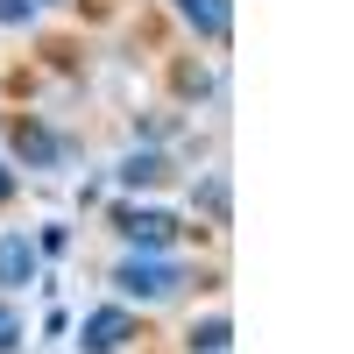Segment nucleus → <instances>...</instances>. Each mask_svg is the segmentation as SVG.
I'll list each match as a JSON object with an SVG mask.
<instances>
[{
    "label": "nucleus",
    "mask_w": 354,
    "mask_h": 354,
    "mask_svg": "<svg viewBox=\"0 0 354 354\" xmlns=\"http://www.w3.org/2000/svg\"><path fill=\"white\" fill-rule=\"evenodd\" d=\"M177 15H185L205 43H227V28H234V8H227V0H177Z\"/></svg>",
    "instance_id": "20e7f679"
},
{
    "label": "nucleus",
    "mask_w": 354,
    "mask_h": 354,
    "mask_svg": "<svg viewBox=\"0 0 354 354\" xmlns=\"http://www.w3.org/2000/svg\"><path fill=\"white\" fill-rule=\"evenodd\" d=\"M156 177H163V156L156 149H142V156L121 163V185H156Z\"/></svg>",
    "instance_id": "0eeeda50"
},
{
    "label": "nucleus",
    "mask_w": 354,
    "mask_h": 354,
    "mask_svg": "<svg viewBox=\"0 0 354 354\" xmlns=\"http://www.w3.org/2000/svg\"><path fill=\"white\" fill-rule=\"evenodd\" d=\"M15 149H21L28 163H50V156H57V142H50L43 128H15Z\"/></svg>",
    "instance_id": "6e6552de"
},
{
    "label": "nucleus",
    "mask_w": 354,
    "mask_h": 354,
    "mask_svg": "<svg viewBox=\"0 0 354 354\" xmlns=\"http://www.w3.org/2000/svg\"><path fill=\"white\" fill-rule=\"evenodd\" d=\"M28 15H36V8H28V0H0V21H8V28H21Z\"/></svg>",
    "instance_id": "9d476101"
},
{
    "label": "nucleus",
    "mask_w": 354,
    "mask_h": 354,
    "mask_svg": "<svg viewBox=\"0 0 354 354\" xmlns=\"http://www.w3.org/2000/svg\"><path fill=\"white\" fill-rule=\"evenodd\" d=\"M8 347H21V312L0 305V354H8Z\"/></svg>",
    "instance_id": "1a4fd4ad"
},
{
    "label": "nucleus",
    "mask_w": 354,
    "mask_h": 354,
    "mask_svg": "<svg viewBox=\"0 0 354 354\" xmlns=\"http://www.w3.org/2000/svg\"><path fill=\"white\" fill-rule=\"evenodd\" d=\"M0 198H15V177H8V163H0Z\"/></svg>",
    "instance_id": "9b49d317"
},
{
    "label": "nucleus",
    "mask_w": 354,
    "mask_h": 354,
    "mask_svg": "<svg viewBox=\"0 0 354 354\" xmlns=\"http://www.w3.org/2000/svg\"><path fill=\"white\" fill-rule=\"evenodd\" d=\"M121 234H128L142 255H156V248H170V241H177V220H170V213H156V205H128V213H121Z\"/></svg>",
    "instance_id": "7ed1b4c3"
},
{
    "label": "nucleus",
    "mask_w": 354,
    "mask_h": 354,
    "mask_svg": "<svg viewBox=\"0 0 354 354\" xmlns=\"http://www.w3.org/2000/svg\"><path fill=\"white\" fill-rule=\"evenodd\" d=\"M28 8H43V0H28Z\"/></svg>",
    "instance_id": "f8f14e48"
},
{
    "label": "nucleus",
    "mask_w": 354,
    "mask_h": 354,
    "mask_svg": "<svg viewBox=\"0 0 354 354\" xmlns=\"http://www.w3.org/2000/svg\"><path fill=\"white\" fill-rule=\"evenodd\" d=\"M227 340H234L227 319H205V326H192V354H227Z\"/></svg>",
    "instance_id": "423d86ee"
},
{
    "label": "nucleus",
    "mask_w": 354,
    "mask_h": 354,
    "mask_svg": "<svg viewBox=\"0 0 354 354\" xmlns=\"http://www.w3.org/2000/svg\"><path fill=\"white\" fill-rule=\"evenodd\" d=\"M113 283H121V298H177V283H185V270L177 262H163V255H128L121 270H113Z\"/></svg>",
    "instance_id": "f257e3e1"
},
{
    "label": "nucleus",
    "mask_w": 354,
    "mask_h": 354,
    "mask_svg": "<svg viewBox=\"0 0 354 354\" xmlns=\"http://www.w3.org/2000/svg\"><path fill=\"white\" fill-rule=\"evenodd\" d=\"M128 340H135L128 305H100V312H85V326H78V347L85 354H121Z\"/></svg>",
    "instance_id": "f03ea898"
},
{
    "label": "nucleus",
    "mask_w": 354,
    "mask_h": 354,
    "mask_svg": "<svg viewBox=\"0 0 354 354\" xmlns=\"http://www.w3.org/2000/svg\"><path fill=\"white\" fill-rule=\"evenodd\" d=\"M36 277V248L28 234H0V283H28Z\"/></svg>",
    "instance_id": "39448f33"
}]
</instances>
